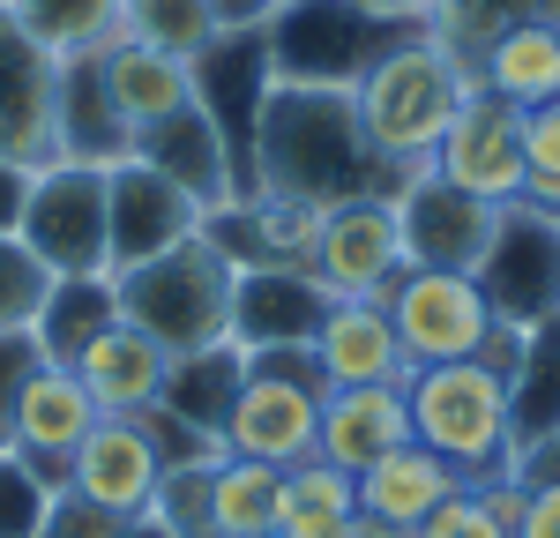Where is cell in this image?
<instances>
[{"instance_id":"cell-44","label":"cell","mask_w":560,"mask_h":538,"mask_svg":"<svg viewBox=\"0 0 560 538\" xmlns=\"http://www.w3.org/2000/svg\"><path fill=\"white\" fill-rule=\"evenodd\" d=\"M23 202H31V173L23 165H0V232L23 224Z\"/></svg>"},{"instance_id":"cell-27","label":"cell","mask_w":560,"mask_h":538,"mask_svg":"<svg viewBox=\"0 0 560 538\" xmlns=\"http://www.w3.org/2000/svg\"><path fill=\"white\" fill-rule=\"evenodd\" d=\"M509 419H516V448L560 434V307L523 329V359L509 374Z\"/></svg>"},{"instance_id":"cell-43","label":"cell","mask_w":560,"mask_h":538,"mask_svg":"<svg viewBox=\"0 0 560 538\" xmlns=\"http://www.w3.org/2000/svg\"><path fill=\"white\" fill-rule=\"evenodd\" d=\"M277 8H284V0H210L217 31H269V23H277Z\"/></svg>"},{"instance_id":"cell-20","label":"cell","mask_w":560,"mask_h":538,"mask_svg":"<svg viewBox=\"0 0 560 538\" xmlns=\"http://www.w3.org/2000/svg\"><path fill=\"white\" fill-rule=\"evenodd\" d=\"M411 442V404H404V382H374V389H329L322 397V434H314V456L337 464V471H366L374 456Z\"/></svg>"},{"instance_id":"cell-16","label":"cell","mask_w":560,"mask_h":538,"mask_svg":"<svg viewBox=\"0 0 560 538\" xmlns=\"http://www.w3.org/2000/svg\"><path fill=\"white\" fill-rule=\"evenodd\" d=\"M329 314V292L306 277V269H284V262H247L232 269V344L255 359V352H284V344H314Z\"/></svg>"},{"instance_id":"cell-29","label":"cell","mask_w":560,"mask_h":538,"mask_svg":"<svg viewBox=\"0 0 560 538\" xmlns=\"http://www.w3.org/2000/svg\"><path fill=\"white\" fill-rule=\"evenodd\" d=\"M359 516V479L306 456L284 471V501H277V538H337Z\"/></svg>"},{"instance_id":"cell-10","label":"cell","mask_w":560,"mask_h":538,"mask_svg":"<svg viewBox=\"0 0 560 538\" xmlns=\"http://www.w3.org/2000/svg\"><path fill=\"white\" fill-rule=\"evenodd\" d=\"M404 232H396V195H351L322 218V239L306 255V277L329 300H382L404 277Z\"/></svg>"},{"instance_id":"cell-26","label":"cell","mask_w":560,"mask_h":538,"mask_svg":"<svg viewBox=\"0 0 560 538\" xmlns=\"http://www.w3.org/2000/svg\"><path fill=\"white\" fill-rule=\"evenodd\" d=\"M456 487H464V479H456L433 448L404 442V448H388V456H374V464L359 471V516H382L396 531H419Z\"/></svg>"},{"instance_id":"cell-41","label":"cell","mask_w":560,"mask_h":538,"mask_svg":"<svg viewBox=\"0 0 560 538\" xmlns=\"http://www.w3.org/2000/svg\"><path fill=\"white\" fill-rule=\"evenodd\" d=\"M38 366H45V352L31 329H0V448L15 442V404H23Z\"/></svg>"},{"instance_id":"cell-8","label":"cell","mask_w":560,"mask_h":538,"mask_svg":"<svg viewBox=\"0 0 560 538\" xmlns=\"http://www.w3.org/2000/svg\"><path fill=\"white\" fill-rule=\"evenodd\" d=\"M195 456V442L179 434L165 411H135V419H97L90 442L68 464V487L90 493L113 516H150V493L165 479V464Z\"/></svg>"},{"instance_id":"cell-5","label":"cell","mask_w":560,"mask_h":538,"mask_svg":"<svg viewBox=\"0 0 560 538\" xmlns=\"http://www.w3.org/2000/svg\"><path fill=\"white\" fill-rule=\"evenodd\" d=\"M322 397H329V374H322L314 344L255 352L247 382H240V404L224 419V456H247V464H269V471L306 464L314 434H322Z\"/></svg>"},{"instance_id":"cell-25","label":"cell","mask_w":560,"mask_h":538,"mask_svg":"<svg viewBox=\"0 0 560 538\" xmlns=\"http://www.w3.org/2000/svg\"><path fill=\"white\" fill-rule=\"evenodd\" d=\"M52 142H60V157H75V165H120V157H135V134L120 128V113H113V97H105L97 52H90V60H60Z\"/></svg>"},{"instance_id":"cell-45","label":"cell","mask_w":560,"mask_h":538,"mask_svg":"<svg viewBox=\"0 0 560 538\" xmlns=\"http://www.w3.org/2000/svg\"><path fill=\"white\" fill-rule=\"evenodd\" d=\"M359 8H374V15H388V23H427L433 0H359Z\"/></svg>"},{"instance_id":"cell-23","label":"cell","mask_w":560,"mask_h":538,"mask_svg":"<svg viewBox=\"0 0 560 538\" xmlns=\"http://www.w3.org/2000/svg\"><path fill=\"white\" fill-rule=\"evenodd\" d=\"M97 75H105V97H113V113H120L128 134H150L158 120H173V113L195 105V60H173L158 45H135V38L105 45Z\"/></svg>"},{"instance_id":"cell-40","label":"cell","mask_w":560,"mask_h":538,"mask_svg":"<svg viewBox=\"0 0 560 538\" xmlns=\"http://www.w3.org/2000/svg\"><path fill=\"white\" fill-rule=\"evenodd\" d=\"M128 524H142V516H113V508H97L90 493L60 487L52 501H45L38 538H128Z\"/></svg>"},{"instance_id":"cell-28","label":"cell","mask_w":560,"mask_h":538,"mask_svg":"<svg viewBox=\"0 0 560 538\" xmlns=\"http://www.w3.org/2000/svg\"><path fill=\"white\" fill-rule=\"evenodd\" d=\"M120 321V292H113V277H52V292H45L38 321H31V337H38V352L52 366H75L97 329H113Z\"/></svg>"},{"instance_id":"cell-2","label":"cell","mask_w":560,"mask_h":538,"mask_svg":"<svg viewBox=\"0 0 560 538\" xmlns=\"http://www.w3.org/2000/svg\"><path fill=\"white\" fill-rule=\"evenodd\" d=\"M471 90L478 83H471V68H464V52H448V45L419 23V31L388 38L382 52L359 68V83H351L345 97H351V120L366 134V150L382 157L388 173H427L441 134H448V120L464 113Z\"/></svg>"},{"instance_id":"cell-19","label":"cell","mask_w":560,"mask_h":538,"mask_svg":"<svg viewBox=\"0 0 560 538\" xmlns=\"http://www.w3.org/2000/svg\"><path fill=\"white\" fill-rule=\"evenodd\" d=\"M165 374H173V352L150 344L135 321H113L97 329L83 352H75V382H83L105 419H135V411H158L165 397Z\"/></svg>"},{"instance_id":"cell-12","label":"cell","mask_w":560,"mask_h":538,"mask_svg":"<svg viewBox=\"0 0 560 538\" xmlns=\"http://www.w3.org/2000/svg\"><path fill=\"white\" fill-rule=\"evenodd\" d=\"M493 224H501L493 202L448 187L441 173H404V187H396V232H404L411 269H464L471 277L493 247Z\"/></svg>"},{"instance_id":"cell-13","label":"cell","mask_w":560,"mask_h":538,"mask_svg":"<svg viewBox=\"0 0 560 538\" xmlns=\"http://www.w3.org/2000/svg\"><path fill=\"white\" fill-rule=\"evenodd\" d=\"M427 173H441L448 187H464V195L493 202V210L523 202V113L501 105V97H486V90H471Z\"/></svg>"},{"instance_id":"cell-4","label":"cell","mask_w":560,"mask_h":538,"mask_svg":"<svg viewBox=\"0 0 560 538\" xmlns=\"http://www.w3.org/2000/svg\"><path fill=\"white\" fill-rule=\"evenodd\" d=\"M113 292H120V321H135L150 344H165L173 359L202 352V344H224V329H232V262L202 232L165 247V255H150V262L120 269Z\"/></svg>"},{"instance_id":"cell-9","label":"cell","mask_w":560,"mask_h":538,"mask_svg":"<svg viewBox=\"0 0 560 538\" xmlns=\"http://www.w3.org/2000/svg\"><path fill=\"white\" fill-rule=\"evenodd\" d=\"M388 329L404 344V366H448V359H478L493 337V307L464 269H404L382 292Z\"/></svg>"},{"instance_id":"cell-39","label":"cell","mask_w":560,"mask_h":538,"mask_svg":"<svg viewBox=\"0 0 560 538\" xmlns=\"http://www.w3.org/2000/svg\"><path fill=\"white\" fill-rule=\"evenodd\" d=\"M52 493H60V487H45L31 456L0 448V538H38L45 501H52Z\"/></svg>"},{"instance_id":"cell-48","label":"cell","mask_w":560,"mask_h":538,"mask_svg":"<svg viewBox=\"0 0 560 538\" xmlns=\"http://www.w3.org/2000/svg\"><path fill=\"white\" fill-rule=\"evenodd\" d=\"M0 8H8V0H0Z\"/></svg>"},{"instance_id":"cell-24","label":"cell","mask_w":560,"mask_h":538,"mask_svg":"<svg viewBox=\"0 0 560 538\" xmlns=\"http://www.w3.org/2000/svg\"><path fill=\"white\" fill-rule=\"evenodd\" d=\"M240 382H247V352H240L232 337H224V344H202V352L173 359L158 411H165L195 448H224V419H232V404H240Z\"/></svg>"},{"instance_id":"cell-34","label":"cell","mask_w":560,"mask_h":538,"mask_svg":"<svg viewBox=\"0 0 560 538\" xmlns=\"http://www.w3.org/2000/svg\"><path fill=\"white\" fill-rule=\"evenodd\" d=\"M516 508H523V487H516V479H493V487H456L411 538H516Z\"/></svg>"},{"instance_id":"cell-15","label":"cell","mask_w":560,"mask_h":538,"mask_svg":"<svg viewBox=\"0 0 560 538\" xmlns=\"http://www.w3.org/2000/svg\"><path fill=\"white\" fill-rule=\"evenodd\" d=\"M195 224H202V210H195L158 165H142V157L105 165V239H113V277L135 269V262H150V255H165V247H179V239H195Z\"/></svg>"},{"instance_id":"cell-17","label":"cell","mask_w":560,"mask_h":538,"mask_svg":"<svg viewBox=\"0 0 560 538\" xmlns=\"http://www.w3.org/2000/svg\"><path fill=\"white\" fill-rule=\"evenodd\" d=\"M105 411L90 397L83 382H75V366H52L45 359L38 374H31V389L15 404V456H31L38 464L45 487H68V464H75V448L90 442V426H97Z\"/></svg>"},{"instance_id":"cell-37","label":"cell","mask_w":560,"mask_h":538,"mask_svg":"<svg viewBox=\"0 0 560 538\" xmlns=\"http://www.w3.org/2000/svg\"><path fill=\"white\" fill-rule=\"evenodd\" d=\"M523 202L560 224V105L523 113Z\"/></svg>"},{"instance_id":"cell-47","label":"cell","mask_w":560,"mask_h":538,"mask_svg":"<svg viewBox=\"0 0 560 538\" xmlns=\"http://www.w3.org/2000/svg\"><path fill=\"white\" fill-rule=\"evenodd\" d=\"M128 538H165V531H158V524H150V516H142V524H128Z\"/></svg>"},{"instance_id":"cell-46","label":"cell","mask_w":560,"mask_h":538,"mask_svg":"<svg viewBox=\"0 0 560 538\" xmlns=\"http://www.w3.org/2000/svg\"><path fill=\"white\" fill-rule=\"evenodd\" d=\"M337 538H411V531H396V524H382V516H351Z\"/></svg>"},{"instance_id":"cell-30","label":"cell","mask_w":560,"mask_h":538,"mask_svg":"<svg viewBox=\"0 0 560 538\" xmlns=\"http://www.w3.org/2000/svg\"><path fill=\"white\" fill-rule=\"evenodd\" d=\"M8 15L52 60H90V52L120 45V0H8Z\"/></svg>"},{"instance_id":"cell-22","label":"cell","mask_w":560,"mask_h":538,"mask_svg":"<svg viewBox=\"0 0 560 538\" xmlns=\"http://www.w3.org/2000/svg\"><path fill=\"white\" fill-rule=\"evenodd\" d=\"M314 359H322L329 389H374V382H404L411 374L382 300H329L322 329H314Z\"/></svg>"},{"instance_id":"cell-36","label":"cell","mask_w":560,"mask_h":538,"mask_svg":"<svg viewBox=\"0 0 560 538\" xmlns=\"http://www.w3.org/2000/svg\"><path fill=\"white\" fill-rule=\"evenodd\" d=\"M523 15H560V0H433L427 31L448 52H464V68H471V52L493 31H509V23H523Z\"/></svg>"},{"instance_id":"cell-14","label":"cell","mask_w":560,"mask_h":538,"mask_svg":"<svg viewBox=\"0 0 560 538\" xmlns=\"http://www.w3.org/2000/svg\"><path fill=\"white\" fill-rule=\"evenodd\" d=\"M52 97H60V60L0 8V165L38 173V165L60 157V142H52Z\"/></svg>"},{"instance_id":"cell-33","label":"cell","mask_w":560,"mask_h":538,"mask_svg":"<svg viewBox=\"0 0 560 538\" xmlns=\"http://www.w3.org/2000/svg\"><path fill=\"white\" fill-rule=\"evenodd\" d=\"M120 38L158 45L173 60H202L224 31H217L210 0H120Z\"/></svg>"},{"instance_id":"cell-3","label":"cell","mask_w":560,"mask_h":538,"mask_svg":"<svg viewBox=\"0 0 560 538\" xmlns=\"http://www.w3.org/2000/svg\"><path fill=\"white\" fill-rule=\"evenodd\" d=\"M404 404H411V442L433 448L464 487L516 479V419H509V382L493 366H478V359L411 366Z\"/></svg>"},{"instance_id":"cell-7","label":"cell","mask_w":560,"mask_h":538,"mask_svg":"<svg viewBox=\"0 0 560 538\" xmlns=\"http://www.w3.org/2000/svg\"><path fill=\"white\" fill-rule=\"evenodd\" d=\"M15 239L45 262V277H113V239H105V165H75V157L38 165Z\"/></svg>"},{"instance_id":"cell-21","label":"cell","mask_w":560,"mask_h":538,"mask_svg":"<svg viewBox=\"0 0 560 538\" xmlns=\"http://www.w3.org/2000/svg\"><path fill=\"white\" fill-rule=\"evenodd\" d=\"M135 157H142V165H158V173L173 179L195 210H224V202H240L232 150H224V134L210 128V113H202V105H187V113H173V120H158L150 134H135Z\"/></svg>"},{"instance_id":"cell-11","label":"cell","mask_w":560,"mask_h":538,"mask_svg":"<svg viewBox=\"0 0 560 538\" xmlns=\"http://www.w3.org/2000/svg\"><path fill=\"white\" fill-rule=\"evenodd\" d=\"M471 277L486 292V307H493V321H509V329L546 321L560 307V224L538 218L530 202H509L501 224H493V247Z\"/></svg>"},{"instance_id":"cell-18","label":"cell","mask_w":560,"mask_h":538,"mask_svg":"<svg viewBox=\"0 0 560 538\" xmlns=\"http://www.w3.org/2000/svg\"><path fill=\"white\" fill-rule=\"evenodd\" d=\"M471 83L516 113L560 105V15H523L471 52Z\"/></svg>"},{"instance_id":"cell-32","label":"cell","mask_w":560,"mask_h":538,"mask_svg":"<svg viewBox=\"0 0 560 538\" xmlns=\"http://www.w3.org/2000/svg\"><path fill=\"white\" fill-rule=\"evenodd\" d=\"M277 501H284V471L247 456L217 464V538H277Z\"/></svg>"},{"instance_id":"cell-6","label":"cell","mask_w":560,"mask_h":538,"mask_svg":"<svg viewBox=\"0 0 560 538\" xmlns=\"http://www.w3.org/2000/svg\"><path fill=\"white\" fill-rule=\"evenodd\" d=\"M419 23H388L359 0H284L269 38V75L277 83H314V90H351L359 68L382 52L388 38H404Z\"/></svg>"},{"instance_id":"cell-35","label":"cell","mask_w":560,"mask_h":538,"mask_svg":"<svg viewBox=\"0 0 560 538\" xmlns=\"http://www.w3.org/2000/svg\"><path fill=\"white\" fill-rule=\"evenodd\" d=\"M247 218H255V262L306 269L329 210L322 202H300V195H247Z\"/></svg>"},{"instance_id":"cell-1","label":"cell","mask_w":560,"mask_h":538,"mask_svg":"<svg viewBox=\"0 0 560 538\" xmlns=\"http://www.w3.org/2000/svg\"><path fill=\"white\" fill-rule=\"evenodd\" d=\"M247 173H255V195H300L322 210H337L351 195H396L404 187V173H388L366 150L345 90L314 83H269Z\"/></svg>"},{"instance_id":"cell-38","label":"cell","mask_w":560,"mask_h":538,"mask_svg":"<svg viewBox=\"0 0 560 538\" xmlns=\"http://www.w3.org/2000/svg\"><path fill=\"white\" fill-rule=\"evenodd\" d=\"M45 292H52L45 262L15 239V232H0V329H31L38 307H45Z\"/></svg>"},{"instance_id":"cell-42","label":"cell","mask_w":560,"mask_h":538,"mask_svg":"<svg viewBox=\"0 0 560 538\" xmlns=\"http://www.w3.org/2000/svg\"><path fill=\"white\" fill-rule=\"evenodd\" d=\"M523 508H516V538H560V479H516Z\"/></svg>"},{"instance_id":"cell-31","label":"cell","mask_w":560,"mask_h":538,"mask_svg":"<svg viewBox=\"0 0 560 538\" xmlns=\"http://www.w3.org/2000/svg\"><path fill=\"white\" fill-rule=\"evenodd\" d=\"M217 464H224V448H195L165 464V479L150 493V524L165 538H217Z\"/></svg>"}]
</instances>
